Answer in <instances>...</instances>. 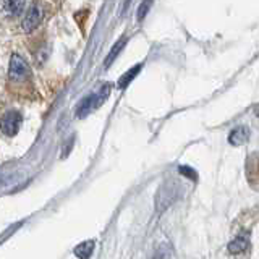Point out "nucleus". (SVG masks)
Masks as SVG:
<instances>
[{"mask_svg": "<svg viewBox=\"0 0 259 259\" xmlns=\"http://www.w3.org/2000/svg\"><path fill=\"white\" fill-rule=\"evenodd\" d=\"M31 75L28 63L24 62L20 55H13L12 57V62H10V68H8V76H10L12 81L15 83H21L28 76Z\"/></svg>", "mask_w": 259, "mask_h": 259, "instance_id": "nucleus-2", "label": "nucleus"}, {"mask_svg": "<svg viewBox=\"0 0 259 259\" xmlns=\"http://www.w3.org/2000/svg\"><path fill=\"white\" fill-rule=\"evenodd\" d=\"M123 46H125V40H120V42H118L115 47H113V49H115V51H112V52L109 54L107 59H105V67H109V65L112 63V60L117 57V54H118V52H121V47H123Z\"/></svg>", "mask_w": 259, "mask_h": 259, "instance_id": "nucleus-12", "label": "nucleus"}, {"mask_svg": "<svg viewBox=\"0 0 259 259\" xmlns=\"http://www.w3.org/2000/svg\"><path fill=\"white\" fill-rule=\"evenodd\" d=\"M23 117L20 112H7L5 115L0 118V132H2L5 136H15L18 133V130L21 126Z\"/></svg>", "mask_w": 259, "mask_h": 259, "instance_id": "nucleus-1", "label": "nucleus"}, {"mask_svg": "<svg viewBox=\"0 0 259 259\" xmlns=\"http://www.w3.org/2000/svg\"><path fill=\"white\" fill-rule=\"evenodd\" d=\"M249 140V130L246 126H237L233 128L229 135V143L232 146H241Z\"/></svg>", "mask_w": 259, "mask_h": 259, "instance_id": "nucleus-5", "label": "nucleus"}, {"mask_svg": "<svg viewBox=\"0 0 259 259\" xmlns=\"http://www.w3.org/2000/svg\"><path fill=\"white\" fill-rule=\"evenodd\" d=\"M109 94H110V84H104L101 88V91L97 93V96H96V107H99L101 104H104L105 99L109 97Z\"/></svg>", "mask_w": 259, "mask_h": 259, "instance_id": "nucleus-10", "label": "nucleus"}, {"mask_svg": "<svg viewBox=\"0 0 259 259\" xmlns=\"http://www.w3.org/2000/svg\"><path fill=\"white\" fill-rule=\"evenodd\" d=\"M26 8V0H0V15L5 18H18Z\"/></svg>", "mask_w": 259, "mask_h": 259, "instance_id": "nucleus-3", "label": "nucleus"}, {"mask_svg": "<svg viewBox=\"0 0 259 259\" xmlns=\"http://www.w3.org/2000/svg\"><path fill=\"white\" fill-rule=\"evenodd\" d=\"M42 20V13H40V8L39 7H31L29 10L26 12L23 18V23H21V29L24 32H31L32 29H36V26L40 23Z\"/></svg>", "mask_w": 259, "mask_h": 259, "instance_id": "nucleus-4", "label": "nucleus"}, {"mask_svg": "<svg viewBox=\"0 0 259 259\" xmlns=\"http://www.w3.org/2000/svg\"><path fill=\"white\" fill-rule=\"evenodd\" d=\"M152 259H170V248L167 245L159 246V249L156 251V254L152 256Z\"/></svg>", "mask_w": 259, "mask_h": 259, "instance_id": "nucleus-11", "label": "nucleus"}, {"mask_svg": "<svg viewBox=\"0 0 259 259\" xmlns=\"http://www.w3.org/2000/svg\"><path fill=\"white\" fill-rule=\"evenodd\" d=\"M152 5V0H144V2L140 5V10H138V20H143L146 15H148V12H149V7Z\"/></svg>", "mask_w": 259, "mask_h": 259, "instance_id": "nucleus-13", "label": "nucleus"}, {"mask_svg": "<svg viewBox=\"0 0 259 259\" xmlns=\"http://www.w3.org/2000/svg\"><path fill=\"white\" fill-rule=\"evenodd\" d=\"M93 249H94V241H83L75 248V256L79 259H88L89 256L93 254Z\"/></svg>", "mask_w": 259, "mask_h": 259, "instance_id": "nucleus-8", "label": "nucleus"}, {"mask_svg": "<svg viewBox=\"0 0 259 259\" xmlns=\"http://www.w3.org/2000/svg\"><path fill=\"white\" fill-rule=\"evenodd\" d=\"M180 174L186 175L188 178H191V180H196V178H198L196 172H194V170H193V168H190V167H180Z\"/></svg>", "mask_w": 259, "mask_h": 259, "instance_id": "nucleus-14", "label": "nucleus"}, {"mask_svg": "<svg viewBox=\"0 0 259 259\" xmlns=\"http://www.w3.org/2000/svg\"><path fill=\"white\" fill-rule=\"evenodd\" d=\"M93 109H96V96L91 94L89 97H86V99H83V102H81L78 105V109H76V117L78 118H83L86 117L89 112H91Z\"/></svg>", "mask_w": 259, "mask_h": 259, "instance_id": "nucleus-7", "label": "nucleus"}, {"mask_svg": "<svg viewBox=\"0 0 259 259\" xmlns=\"http://www.w3.org/2000/svg\"><path fill=\"white\" fill-rule=\"evenodd\" d=\"M249 248V240L246 237H237L229 243V253L230 254H241Z\"/></svg>", "mask_w": 259, "mask_h": 259, "instance_id": "nucleus-6", "label": "nucleus"}, {"mask_svg": "<svg viewBox=\"0 0 259 259\" xmlns=\"http://www.w3.org/2000/svg\"><path fill=\"white\" fill-rule=\"evenodd\" d=\"M141 67H143V65H136V67H133L132 70H128V71L125 73V75L120 78V81H118V88H120V89H125V88L130 84V81L135 79L138 73L141 71Z\"/></svg>", "mask_w": 259, "mask_h": 259, "instance_id": "nucleus-9", "label": "nucleus"}]
</instances>
